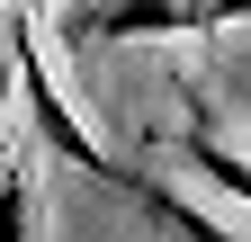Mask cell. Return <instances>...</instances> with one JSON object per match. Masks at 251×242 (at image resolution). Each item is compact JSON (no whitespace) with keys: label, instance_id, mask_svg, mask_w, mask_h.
I'll use <instances>...</instances> for the list:
<instances>
[{"label":"cell","instance_id":"obj_1","mask_svg":"<svg viewBox=\"0 0 251 242\" xmlns=\"http://www.w3.org/2000/svg\"><path fill=\"white\" fill-rule=\"evenodd\" d=\"M251 27V0H63L54 36L63 45H171V36H215Z\"/></svg>","mask_w":251,"mask_h":242},{"label":"cell","instance_id":"obj_2","mask_svg":"<svg viewBox=\"0 0 251 242\" xmlns=\"http://www.w3.org/2000/svg\"><path fill=\"white\" fill-rule=\"evenodd\" d=\"M0 45H9V90L27 99L36 144H45L54 162H72V170H90V179H108V170H117V153H99V144H90V126L72 117V99L54 90V72H45V36H36L27 18H9V36H0Z\"/></svg>","mask_w":251,"mask_h":242},{"label":"cell","instance_id":"obj_3","mask_svg":"<svg viewBox=\"0 0 251 242\" xmlns=\"http://www.w3.org/2000/svg\"><path fill=\"white\" fill-rule=\"evenodd\" d=\"M108 189H126V197H135L171 242H251L242 224H225L215 206H198L188 189H171V179H152V170H135V162H117V170H108Z\"/></svg>","mask_w":251,"mask_h":242},{"label":"cell","instance_id":"obj_4","mask_svg":"<svg viewBox=\"0 0 251 242\" xmlns=\"http://www.w3.org/2000/svg\"><path fill=\"white\" fill-rule=\"evenodd\" d=\"M179 153H188V170H198V179H206L215 197H233L242 216H251V153H233V144H225V126H215V117H206L198 99H188V126H179Z\"/></svg>","mask_w":251,"mask_h":242},{"label":"cell","instance_id":"obj_5","mask_svg":"<svg viewBox=\"0 0 251 242\" xmlns=\"http://www.w3.org/2000/svg\"><path fill=\"white\" fill-rule=\"evenodd\" d=\"M0 242H45V206H36V170L9 144L0 153Z\"/></svg>","mask_w":251,"mask_h":242},{"label":"cell","instance_id":"obj_6","mask_svg":"<svg viewBox=\"0 0 251 242\" xmlns=\"http://www.w3.org/2000/svg\"><path fill=\"white\" fill-rule=\"evenodd\" d=\"M18 144V126H9V45H0V153Z\"/></svg>","mask_w":251,"mask_h":242},{"label":"cell","instance_id":"obj_7","mask_svg":"<svg viewBox=\"0 0 251 242\" xmlns=\"http://www.w3.org/2000/svg\"><path fill=\"white\" fill-rule=\"evenodd\" d=\"M0 9H27V0H0Z\"/></svg>","mask_w":251,"mask_h":242}]
</instances>
